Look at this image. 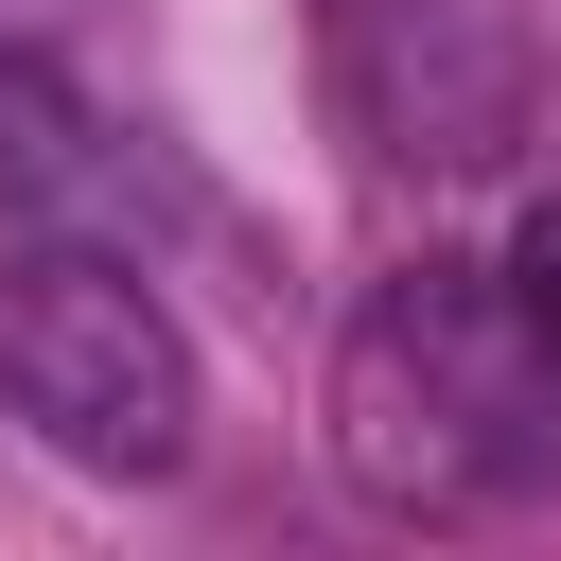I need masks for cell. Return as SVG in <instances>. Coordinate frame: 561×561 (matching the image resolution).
<instances>
[{
	"label": "cell",
	"mask_w": 561,
	"mask_h": 561,
	"mask_svg": "<svg viewBox=\"0 0 561 561\" xmlns=\"http://www.w3.org/2000/svg\"><path fill=\"white\" fill-rule=\"evenodd\" d=\"M333 105L386 175H491L526 140V53L491 0H333Z\"/></svg>",
	"instance_id": "obj_3"
},
{
	"label": "cell",
	"mask_w": 561,
	"mask_h": 561,
	"mask_svg": "<svg viewBox=\"0 0 561 561\" xmlns=\"http://www.w3.org/2000/svg\"><path fill=\"white\" fill-rule=\"evenodd\" d=\"M53 18H70V0H0V35H53Z\"/></svg>",
	"instance_id": "obj_6"
},
{
	"label": "cell",
	"mask_w": 561,
	"mask_h": 561,
	"mask_svg": "<svg viewBox=\"0 0 561 561\" xmlns=\"http://www.w3.org/2000/svg\"><path fill=\"white\" fill-rule=\"evenodd\" d=\"M543 403H561V368L526 351L508 280H473V263H403L333 333V456L368 508H421V526L491 508L543 456Z\"/></svg>",
	"instance_id": "obj_1"
},
{
	"label": "cell",
	"mask_w": 561,
	"mask_h": 561,
	"mask_svg": "<svg viewBox=\"0 0 561 561\" xmlns=\"http://www.w3.org/2000/svg\"><path fill=\"white\" fill-rule=\"evenodd\" d=\"M0 210H53V228H123V210H158V158L53 70V35H0Z\"/></svg>",
	"instance_id": "obj_4"
},
{
	"label": "cell",
	"mask_w": 561,
	"mask_h": 561,
	"mask_svg": "<svg viewBox=\"0 0 561 561\" xmlns=\"http://www.w3.org/2000/svg\"><path fill=\"white\" fill-rule=\"evenodd\" d=\"M0 421H35L88 473H175L193 456V333L158 316V280L88 228L0 245Z\"/></svg>",
	"instance_id": "obj_2"
},
{
	"label": "cell",
	"mask_w": 561,
	"mask_h": 561,
	"mask_svg": "<svg viewBox=\"0 0 561 561\" xmlns=\"http://www.w3.org/2000/svg\"><path fill=\"white\" fill-rule=\"evenodd\" d=\"M508 316H526V351L561 368V193H543V210L508 228Z\"/></svg>",
	"instance_id": "obj_5"
}]
</instances>
